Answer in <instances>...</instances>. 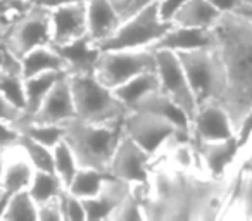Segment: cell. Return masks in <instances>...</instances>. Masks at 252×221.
<instances>
[{
	"mask_svg": "<svg viewBox=\"0 0 252 221\" xmlns=\"http://www.w3.org/2000/svg\"><path fill=\"white\" fill-rule=\"evenodd\" d=\"M213 30L216 50L226 69V92L221 104L238 128L252 109V23L233 12H224Z\"/></svg>",
	"mask_w": 252,
	"mask_h": 221,
	"instance_id": "1",
	"label": "cell"
},
{
	"mask_svg": "<svg viewBox=\"0 0 252 221\" xmlns=\"http://www.w3.org/2000/svg\"><path fill=\"white\" fill-rule=\"evenodd\" d=\"M66 126V140L73 147L81 166L109 171L112 158L125 138L123 120L111 123H92L74 118Z\"/></svg>",
	"mask_w": 252,
	"mask_h": 221,
	"instance_id": "2",
	"label": "cell"
},
{
	"mask_svg": "<svg viewBox=\"0 0 252 221\" xmlns=\"http://www.w3.org/2000/svg\"><path fill=\"white\" fill-rule=\"evenodd\" d=\"M69 80L80 120L92 123L125 120L130 109L116 97L112 88L98 80L95 73H73L69 74Z\"/></svg>",
	"mask_w": 252,
	"mask_h": 221,
	"instance_id": "3",
	"label": "cell"
},
{
	"mask_svg": "<svg viewBox=\"0 0 252 221\" xmlns=\"http://www.w3.org/2000/svg\"><path fill=\"white\" fill-rule=\"evenodd\" d=\"M197 98V104L221 102L226 92V69L216 47L176 52Z\"/></svg>",
	"mask_w": 252,
	"mask_h": 221,
	"instance_id": "4",
	"label": "cell"
},
{
	"mask_svg": "<svg viewBox=\"0 0 252 221\" xmlns=\"http://www.w3.org/2000/svg\"><path fill=\"white\" fill-rule=\"evenodd\" d=\"M173 23H166L159 16L158 2L140 9L135 14L123 18V23L114 35L97 43L100 50H125V49H152Z\"/></svg>",
	"mask_w": 252,
	"mask_h": 221,
	"instance_id": "5",
	"label": "cell"
},
{
	"mask_svg": "<svg viewBox=\"0 0 252 221\" xmlns=\"http://www.w3.org/2000/svg\"><path fill=\"white\" fill-rule=\"evenodd\" d=\"M158 71V59L152 49L102 50L95 74L109 88H118L142 73Z\"/></svg>",
	"mask_w": 252,
	"mask_h": 221,
	"instance_id": "6",
	"label": "cell"
},
{
	"mask_svg": "<svg viewBox=\"0 0 252 221\" xmlns=\"http://www.w3.org/2000/svg\"><path fill=\"white\" fill-rule=\"evenodd\" d=\"M125 133L135 140L152 159L161 154L176 137L178 128L166 118L144 109H131L123 120Z\"/></svg>",
	"mask_w": 252,
	"mask_h": 221,
	"instance_id": "7",
	"label": "cell"
},
{
	"mask_svg": "<svg viewBox=\"0 0 252 221\" xmlns=\"http://www.w3.org/2000/svg\"><path fill=\"white\" fill-rule=\"evenodd\" d=\"M2 45L21 57L33 49L52 45V11L35 2L25 18L2 33Z\"/></svg>",
	"mask_w": 252,
	"mask_h": 221,
	"instance_id": "8",
	"label": "cell"
},
{
	"mask_svg": "<svg viewBox=\"0 0 252 221\" xmlns=\"http://www.w3.org/2000/svg\"><path fill=\"white\" fill-rule=\"evenodd\" d=\"M154 50V49H152ZM158 59V74L161 80V90L173 98L178 105L185 109V113L193 120L199 111V104L190 87V81L183 69L178 54L173 50H154Z\"/></svg>",
	"mask_w": 252,
	"mask_h": 221,
	"instance_id": "9",
	"label": "cell"
},
{
	"mask_svg": "<svg viewBox=\"0 0 252 221\" xmlns=\"http://www.w3.org/2000/svg\"><path fill=\"white\" fill-rule=\"evenodd\" d=\"M154 159L140 147L135 140H131L125 133V138L119 144L114 158H112L109 173L116 178L131 183L135 187H147L151 189L152 169L151 164Z\"/></svg>",
	"mask_w": 252,
	"mask_h": 221,
	"instance_id": "10",
	"label": "cell"
},
{
	"mask_svg": "<svg viewBox=\"0 0 252 221\" xmlns=\"http://www.w3.org/2000/svg\"><path fill=\"white\" fill-rule=\"evenodd\" d=\"M235 135L237 125L221 102L199 105V111L192 120V137L195 144L226 140Z\"/></svg>",
	"mask_w": 252,
	"mask_h": 221,
	"instance_id": "11",
	"label": "cell"
},
{
	"mask_svg": "<svg viewBox=\"0 0 252 221\" xmlns=\"http://www.w3.org/2000/svg\"><path fill=\"white\" fill-rule=\"evenodd\" d=\"M35 166L21 147L2 149V182H0V207L12 195L28 190L35 176Z\"/></svg>",
	"mask_w": 252,
	"mask_h": 221,
	"instance_id": "12",
	"label": "cell"
},
{
	"mask_svg": "<svg viewBox=\"0 0 252 221\" xmlns=\"http://www.w3.org/2000/svg\"><path fill=\"white\" fill-rule=\"evenodd\" d=\"M74 118H78L76 104H74L69 74H66L50 90V94L45 97L38 111L32 118H25V120L47 125H66Z\"/></svg>",
	"mask_w": 252,
	"mask_h": 221,
	"instance_id": "13",
	"label": "cell"
},
{
	"mask_svg": "<svg viewBox=\"0 0 252 221\" xmlns=\"http://www.w3.org/2000/svg\"><path fill=\"white\" fill-rule=\"evenodd\" d=\"M195 147L197 152H199L200 169L204 171V175L223 180L226 176V173L235 166L240 154L244 152V147H242L237 135L231 138H226V140L195 144Z\"/></svg>",
	"mask_w": 252,
	"mask_h": 221,
	"instance_id": "14",
	"label": "cell"
},
{
	"mask_svg": "<svg viewBox=\"0 0 252 221\" xmlns=\"http://www.w3.org/2000/svg\"><path fill=\"white\" fill-rule=\"evenodd\" d=\"M52 11V45H67L88 36L87 2L67 4L50 9Z\"/></svg>",
	"mask_w": 252,
	"mask_h": 221,
	"instance_id": "15",
	"label": "cell"
},
{
	"mask_svg": "<svg viewBox=\"0 0 252 221\" xmlns=\"http://www.w3.org/2000/svg\"><path fill=\"white\" fill-rule=\"evenodd\" d=\"M133 190L135 185L111 175L97 197L83 199L87 220H111L116 209L133 193Z\"/></svg>",
	"mask_w": 252,
	"mask_h": 221,
	"instance_id": "16",
	"label": "cell"
},
{
	"mask_svg": "<svg viewBox=\"0 0 252 221\" xmlns=\"http://www.w3.org/2000/svg\"><path fill=\"white\" fill-rule=\"evenodd\" d=\"M213 47H216V36L213 28H190V26L171 25V28L152 49L189 52V50L213 49Z\"/></svg>",
	"mask_w": 252,
	"mask_h": 221,
	"instance_id": "17",
	"label": "cell"
},
{
	"mask_svg": "<svg viewBox=\"0 0 252 221\" xmlns=\"http://www.w3.org/2000/svg\"><path fill=\"white\" fill-rule=\"evenodd\" d=\"M88 36L100 43L114 35L123 23V16L112 0H88Z\"/></svg>",
	"mask_w": 252,
	"mask_h": 221,
	"instance_id": "18",
	"label": "cell"
},
{
	"mask_svg": "<svg viewBox=\"0 0 252 221\" xmlns=\"http://www.w3.org/2000/svg\"><path fill=\"white\" fill-rule=\"evenodd\" d=\"M59 54L64 57L67 63V71L69 74L73 73H95L97 69L98 59H100L102 50L98 45L90 38L85 36L76 42H71L67 45L56 47Z\"/></svg>",
	"mask_w": 252,
	"mask_h": 221,
	"instance_id": "19",
	"label": "cell"
},
{
	"mask_svg": "<svg viewBox=\"0 0 252 221\" xmlns=\"http://www.w3.org/2000/svg\"><path fill=\"white\" fill-rule=\"evenodd\" d=\"M135 109H144V111H151V113L158 114V116L166 118L171 121L180 131H187L192 133V120L185 113V109L178 105L169 95H166L162 90H156L151 95L144 98Z\"/></svg>",
	"mask_w": 252,
	"mask_h": 221,
	"instance_id": "20",
	"label": "cell"
},
{
	"mask_svg": "<svg viewBox=\"0 0 252 221\" xmlns=\"http://www.w3.org/2000/svg\"><path fill=\"white\" fill-rule=\"evenodd\" d=\"M224 12L213 5L209 0H187L178 11L173 25L190 26V28H214Z\"/></svg>",
	"mask_w": 252,
	"mask_h": 221,
	"instance_id": "21",
	"label": "cell"
},
{
	"mask_svg": "<svg viewBox=\"0 0 252 221\" xmlns=\"http://www.w3.org/2000/svg\"><path fill=\"white\" fill-rule=\"evenodd\" d=\"M161 90V80H159L158 71H149V73H142L137 78L130 80L128 83L121 85V87L114 88V94L126 107L135 109L147 95L152 92Z\"/></svg>",
	"mask_w": 252,
	"mask_h": 221,
	"instance_id": "22",
	"label": "cell"
},
{
	"mask_svg": "<svg viewBox=\"0 0 252 221\" xmlns=\"http://www.w3.org/2000/svg\"><path fill=\"white\" fill-rule=\"evenodd\" d=\"M47 71H67V63L54 45H43L33 49L23 57V74L25 78L36 76ZM69 73V71H67Z\"/></svg>",
	"mask_w": 252,
	"mask_h": 221,
	"instance_id": "23",
	"label": "cell"
},
{
	"mask_svg": "<svg viewBox=\"0 0 252 221\" xmlns=\"http://www.w3.org/2000/svg\"><path fill=\"white\" fill-rule=\"evenodd\" d=\"M66 74H69V73H67V71H47V73L26 78L25 118H32L33 114L38 111L40 105L45 100V97L50 94V90H52L57 85V81L63 80ZM25 118H23V120H25Z\"/></svg>",
	"mask_w": 252,
	"mask_h": 221,
	"instance_id": "24",
	"label": "cell"
},
{
	"mask_svg": "<svg viewBox=\"0 0 252 221\" xmlns=\"http://www.w3.org/2000/svg\"><path fill=\"white\" fill-rule=\"evenodd\" d=\"M109 178H111L109 171L81 166L67 190L73 192L74 195L81 197V199H92V197H97L102 192V189H104L105 182Z\"/></svg>",
	"mask_w": 252,
	"mask_h": 221,
	"instance_id": "25",
	"label": "cell"
},
{
	"mask_svg": "<svg viewBox=\"0 0 252 221\" xmlns=\"http://www.w3.org/2000/svg\"><path fill=\"white\" fill-rule=\"evenodd\" d=\"M2 221H38V204L28 190L12 195L2 206Z\"/></svg>",
	"mask_w": 252,
	"mask_h": 221,
	"instance_id": "26",
	"label": "cell"
},
{
	"mask_svg": "<svg viewBox=\"0 0 252 221\" xmlns=\"http://www.w3.org/2000/svg\"><path fill=\"white\" fill-rule=\"evenodd\" d=\"M64 190H66V185L57 176L56 171H35L28 192L32 193V197L40 206V204L49 202V200L59 197Z\"/></svg>",
	"mask_w": 252,
	"mask_h": 221,
	"instance_id": "27",
	"label": "cell"
},
{
	"mask_svg": "<svg viewBox=\"0 0 252 221\" xmlns=\"http://www.w3.org/2000/svg\"><path fill=\"white\" fill-rule=\"evenodd\" d=\"M25 135L32 137L33 140L54 149L57 144L66 138V126L64 125H47V123H35V121L21 120L14 123Z\"/></svg>",
	"mask_w": 252,
	"mask_h": 221,
	"instance_id": "28",
	"label": "cell"
},
{
	"mask_svg": "<svg viewBox=\"0 0 252 221\" xmlns=\"http://www.w3.org/2000/svg\"><path fill=\"white\" fill-rule=\"evenodd\" d=\"M54 168H56L57 176L66 185V189H69L71 182L74 180L76 173L80 171L81 164L78 161L76 154H74L73 147L67 144L66 138L54 147Z\"/></svg>",
	"mask_w": 252,
	"mask_h": 221,
	"instance_id": "29",
	"label": "cell"
},
{
	"mask_svg": "<svg viewBox=\"0 0 252 221\" xmlns=\"http://www.w3.org/2000/svg\"><path fill=\"white\" fill-rule=\"evenodd\" d=\"M18 145L25 151V154L28 156L36 171H56V168H54V149L33 140L32 137L25 133L19 138Z\"/></svg>",
	"mask_w": 252,
	"mask_h": 221,
	"instance_id": "30",
	"label": "cell"
},
{
	"mask_svg": "<svg viewBox=\"0 0 252 221\" xmlns=\"http://www.w3.org/2000/svg\"><path fill=\"white\" fill-rule=\"evenodd\" d=\"M0 94L2 98L26 111V78L23 74L0 73Z\"/></svg>",
	"mask_w": 252,
	"mask_h": 221,
	"instance_id": "31",
	"label": "cell"
},
{
	"mask_svg": "<svg viewBox=\"0 0 252 221\" xmlns=\"http://www.w3.org/2000/svg\"><path fill=\"white\" fill-rule=\"evenodd\" d=\"M33 5L35 0H0V23H2L0 32L5 33L11 30L19 19H23L32 11Z\"/></svg>",
	"mask_w": 252,
	"mask_h": 221,
	"instance_id": "32",
	"label": "cell"
},
{
	"mask_svg": "<svg viewBox=\"0 0 252 221\" xmlns=\"http://www.w3.org/2000/svg\"><path fill=\"white\" fill-rule=\"evenodd\" d=\"M252 158V151H251ZM238 206L247 218H252V159L238 175Z\"/></svg>",
	"mask_w": 252,
	"mask_h": 221,
	"instance_id": "33",
	"label": "cell"
},
{
	"mask_svg": "<svg viewBox=\"0 0 252 221\" xmlns=\"http://www.w3.org/2000/svg\"><path fill=\"white\" fill-rule=\"evenodd\" d=\"M61 207H63V216L64 221H83L87 220V209H85V202L81 197L74 195L69 190H64L59 195Z\"/></svg>",
	"mask_w": 252,
	"mask_h": 221,
	"instance_id": "34",
	"label": "cell"
},
{
	"mask_svg": "<svg viewBox=\"0 0 252 221\" xmlns=\"http://www.w3.org/2000/svg\"><path fill=\"white\" fill-rule=\"evenodd\" d=\"M0 73L23 74V57L4 45H2V69H0Z\"/></svg>",
	"mask_w": 252,
	"mask_h": 221,
	"instance_id": "35",
	"label": "cell"
},
{
	"mask_svg": "<svg viewBox=\"0 0 252 221\" xmlns=\"http://www.w3.org/2000/svg\"><path fill=\"white\" fill-rule=\"evenodd\" d=\"M38 221H64L59 197L38 206Z\"/></svg>",
	"mask_w": 252,
	"mask_h": 221,
	"instance_id": "36",
	"label": "cell"
},
{
	"mask_svg": "<svg viewBox=\"0 0 252 221\" xmlns=\"http://www.w3.org/2000/svg\"><path fill=\"white\" fill-rule=\"evenodd\" d=\"M187 0H158V9L159 16H161L162 21L173 23L178 14L180 9L185 5Z\"/></svg>",
	"mask_w": 252,
	"mask_h": 221,
	"instance_id": "37",
	"label": "cell"
},
{
	"mask_svg": "<svg viewBox=\"0 0 252 221\" xmlns=\"http://www.w3.org/2000/svg\"><path fill=\"white\" fill-rule=\"evenodd\" d=\"M21 137H23V131L19 130L18 125L2 121V149L18 147Z\"/></svg>",
	"mask_w": 252,
	"mask_h": 221,
	"instance_id": "38",
	"label": "cell"
},
{
	"mask_svg": "<svg viewBox=\"0 0 252 221\" xmlns=\"http://www.w3.org/2000/svg\"><path fill=\"white\" fill-rule=\"evenodd\" d=\"M0 118L5 123H18L25 118V111L18 105H14L12 102L2 98V107H0Z\"/></svg>",
	"mask_w": 252,
	"mask_h": 221,
	"instance_id": "39",
	"label": "cell"
},
{
	"mask_svg": "<svg viewBox=\"0 0 252 221\" xmlns=\"http://www.w3.org/2000/svg\"><path fill=\"white\" fill-rule=\"evenodd\" d=\"M237 137H238V140H240L242 147H244V151H245L247 145H249V142H251V138H252V109L245 114L244 120L238 123Z\"/></svg>",
	"mask_w": 252,
	"mask_h": 221,
	"instance_id": "40",
	"label": "cell"
},
{
	"mask_svg": "<svg viewBox=\"0 0 252 221\" xmlns=\"http://www.w3.org/2000/svg\"><path fill=\"white\" fill-rule=\"evenodd\" d=\"M233 14L240 16L242 19L252 23V2H247V0H240V2H238V5L235 7Z\"/></svg>",
	"mask_w": 252,
	"mask_h": 221,
	"instance_id": "41",
	"label": "cell"
},
{
	"mask_svg": "<svg viewBox=\"0 0 252 221\" xmlns=\"http://www.w3.org/2000/svg\"><path fill=\"white\" fill-rule=\"evenodd\" d=\"M154 2H158V0H131L130 5L125 9V12H123L121 16H123V18H126V16H131V14H135L137 11H140V9L154 4Z\"/></svg>",
	"mask_w": 252,
	"mask_h": 221,
	"instance_id": "42",
	"label": "cell"
},
{
	"mask_svg": "<svg viewBox=\"0 0 252 221\" xmlns=\"http://www.w3.org/2000/svg\"><path fill=\"white\" fill-rule=\"evenodd\" d=\"M36 4L43 5V7H59V5H67V4H80V2H88V0H35Z\"/></svg>",
	"mask_w": 252,
	"mask_h": 221,
	"instance_id": "43",
	"label": "cell"
},
{
	"mask_svg": "<svg viewBox=\"0 0 252 221\" xmlns=\"http://www.w3.org/2000/svg\"><path fill=\"white\" fill-rule=\"evenodd\" d=\"M211 4L213 5H216L220 11H223V12H233L235 11V7L238 5V2L240 0H209Z\"/></svg>",
	"mask_w": 252,
	"mask_h": 221,
	"instance_id": "44",
	"label": "cell"
},
{
	"mask_svg": "<svg viewBox=\"0 0 252 221\" xmlns=\"http://www.w3.org/2000/svg\"><path fill=\"white\" fill-rule=\"evenodd\" d=\"M112 2H114V5L119 9V12L123 14V12H125V9L128 7V5H130L131 0H112Z\"/></svg>",
	"mask_w": 252,
	"mask_h": 221,
	"instance_id": "45",
	"label": "cell"
},
{
	"mask_svg": "<svg viewBox=\"0 0 252 221\" xmlns=\"http://www.w3.org/2000/svg\"><path fill=\"white\" fill-rule=\"evenodd\" d=\"M247 2H252V0H247Z\"/></svg>",
	"mask_w": 252,
	"mask_h": 221,
	"instance_id": "46",
	"label": "cell"
}]
</instances>
